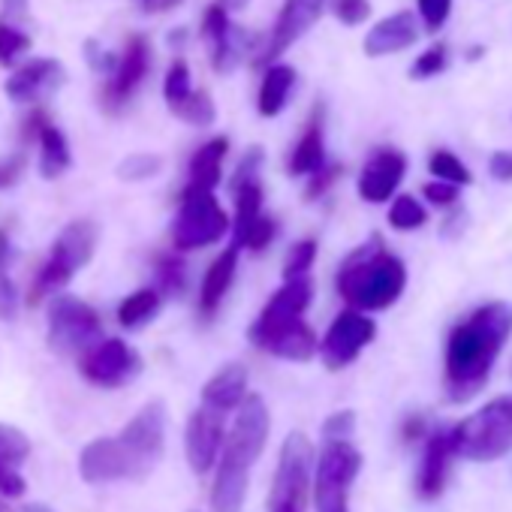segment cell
I'll return each instance as SVG.
<instances>
[{"mask_svg":"<svg viewBox=\"0 0 512 512\" xmlns=\"http://www.w3.org/2000/svg\"><path fill=\"white\" fill-rule=\"evenodd\" d=\"M512 335V305L488 302L470 311L446 338L443 386L452 404H464L488 383L497 356Z\"/></svg>","mask_w":512,"mask_h":512,"instance_id":"1","label":"cell"},{"mask_svg":"<svg viewBox=\"0 0 512 512\" xmlns=\"http://www.w3.org/2000/svg\"><path fill=\"white\" fill-rule=\"evenodd\" d=\"M314 299V281L296 278L284 281V287L266 302L260 317L253 320L247 338L256 350L272 353L290 362H311L320 353L317 332L305 323V311Z\"/></svg>","mask_w":512,"mask_h":512,"instance_id":"2","label":"cell"},{"mask_svg":"<svg viewBox=\"0 0 512 512\" xmlns=\"http://www.w3.org/2000/svg\"><path fill=\"white\" fill-rule=\"evenodd\" d=\"M335 287L353 311H386L401 299L407 287V269L395 253L386 250L383 235L374 232L353 253H347V260L338 266Z\"/></svg>","mask_w":512,"mask_h":512,"instance_id":"3","label":"cell"},{"mask_svg":"<svg viewBox=\"0 0 512 512\" xmlns=\"http://www.w3.org/2000/svg\"><path fill=\"white\" fill-rule=\"evenodd\" d=\"M100 244V226L94 220H73L67 223L49 250V260L43 263L37 284H34V302L43 296H61L67 290V284L79 275V269H85Z\"/></svg>","mask_w":512,"mask_h":512,"instance_id":"4","label":"cell"},{"mask_svg":"<svg viewBox=\"0 0 512 512\" xmlns=\"http://www.w3.org/2000/svg\"><path fill=\"white\" fill-rule=\"evenodd\" d=\"M455 455L464 461H497L512 449V395L491 398L482 410L452 425Z\"/></svg>","mask_w":512,"mask_h":512,"instance_id":"5","label":"cell"},{"mask_svg":"<svg viewBox=\"0 0 512 512\" xmlns=\"http://www.w3.org/2000/svg\"><path fill=\"white\" fill-rule=\"evenodd\" d=\"M314 467L317 452L308 434L293 431L281 443L278 470L272 479V491L266 500L269 512H308V500L314 494Z\"/></svg>","mask_w":512,"mask_h":512,"instance_id":"6","label":"cell"},{"mask_svg":"<svg viewBox=\"0 0 512 512\" xmlns=\"http://www.w3.org/2000/svg\"><path fill=\"white\" fill-rule=\"evenodd\" d=\"M46 341L55 356L82 359L88 350H94L103 341V323L88 302H82L70 293H61L49 302Z\"/></svg>","mask_w":512,"mask_h":512,"instance_id":"7","label":"cell"},{"mask_svg":"<svg viewBox=\"0 0 512 512\" xmlns=\"http://www.w3.org/2000/svg\"><path fill=\"white\" fill-rule=\"evenodd\" d=\"M362 470V452L353 443H323L314 467V509L350 512V491Z\"/></svg>","mask_w":512,"mask_h":512,"instance_id":"8","label":"cell"},{"mask_svg":"<svg viewBox=\"0 0 512 512\" xmlns=\"http://www.w3.org/2000/svg\"><path fill=\"white\" fill-rule=\"evenodd\" d=\"M232 220L208 190H184L178 214L172 220V244L175 250H199L217 244L229 232Z\"/></svg>","mask_w":512,"mask_h":512,"instance_id":"9","label":"cell"},{"mask_svg":"<svg viewBox=\"0 0 512 512\" xmlns=\"http://www.w3.org/2000/svg\"><path fill=\"white\" fill-rule=\"evenodd\" d=\"M269 431H272V416H269L266 401L260 395H247L244 404L235 410V419L229 425L220 461L250 473L253 464L260 461V455L266 452Z\"/></svg>","mask_w":512,"mask_h":512,"instance_id":"10","label":"cell"},{"mask_svg":"<svg viewBox=\"0 0 512 512\" xmlns=\"http://www.w3.org/2000/svg\"><path fill=\"white\" fill-rule=\"evenodd\" d=\"M377 335V323L362 314V311H341L332 326L326 329V335L320 338V359L329 371H341L347 365H353L359 359V353L374 341Z\"/></svg>","mask_w":512,"mask_h":512,"instance_id":"11","label":"cell"},{"mask_svg":"<svg viewBox=\"0 0 512 512\" xmlns=\"http://www.w3.org/2000/svg\"><path fill=\"white\" fill-rule=\"evenodd\" d=\"M118 440L124 443V449L130 452L139 476L145 479L157 461L163 458L166 449V404L163 401H148L118 434Z\"/></svg>","mask_w":512,"mask_h":512,"instance_id":"12","label":"cell"},{"mask_svg":"<svg viewBox=\"0 0 512 512\" xmlns=\"http://www.w3.org/2000/svg\"><path fill=\"white\" fill-rule=\"evenodd\" d=\"M142 371L139 353L121 338H103L79 359V374L100 389H121Z\"/></svg>","mask_w":512,"mask_h":512,"instance_id":"13","label":"cell"},{"mask_svg":"<svg viewBox=\"0 0 512 512\" xmlns=\"http://www.w3.org/2000/svg\"><path fill=\"white\" fill-rule=\"evenodd\" d=\"M226 416L199 404L184 428V452H187V464L196 476L208 473L217 467V458L223 455L226 446Z\"/></svg>","mask_w":512,"mask_h":512,"instance_id":"14","label":"cell"},{"mask_svg":"<svg viewBox=\"0 0 512 512\" xmlns=\"http://www.w3.org/2000/svg\"><path fill=\"white\" fill-rule=\"evenodd\" d=\"M79 476L88 485H109V482H139V470L118 437H97L79 455Z\"/></svg>","mask_w":512,"mask_h":512,"instance_id":"15","label":"cell"},{"mask_svg":"<svg viewBox=\"0 0 512 512\" xmlns=\"http://www.w3.org/2000/svg\"><path fill=\"white\" fill-rule=\"evenodd\" d=\"M202 37L211 52V64L217 73H232L250 46V34L229 22V13L220 4H211L202 19Z\"/></svg>","mask_w":512,"mask_h":512,"instance_id":"16","label":"cell"},{"mask_svg":"<svg viewBox=\"0 0 512 512\" xmlns=\"http://www.w3.org/2000/svg\"><path fill=\"white\" fill-rule=\"evenodd\" d=\"M320 13H323V0H287L281 16H278V25L269 34L260 58H256V64H260V67L275 64L296 40H302L314 28Z\"/></svg>","mask_w":512,"mask_h":512,"instance_id":"17","label":"cell"},{"mask_svg":"<svg viewBox=\"0 0 512 512\" xmlns=\"http://www.w3.org/2000/svg\"><path fill=\"white\" fill-rule=\"evenodd\" d=\"M64 79H67V73L55 58H37V61L22 64L7 79V97L22 106L43 103L64 85Z\"/></svg>","mask_w":512,"mask_h":512,"instance_id":"18","label":"cell"},{"mask_svg":"<svg viewBox=\"0 0 512 512\" xmlns=\"http://www.w3.org/2000/svg\"><path fill=\"white\" fill-rule=\"evenodd\" d=\"M148 67H151L148 40H145V37H130V43H127L124 55L118 58V67H115V73H112L106 91H103L106 109H112V112L121 109V106L133 97V91L142 85V79L148 76Z\"/></svg>","mask_w":512,"mask_h":512,"instance_id":"19","label":"cell"},{"mask_svg":"<svg viewBox=\"0 0 512 512\" xmlns=\"http://www.w3.org/2000/svg\"><path fill=\"white\" fill-rule=\"evenodd\" d=\"M407 172V157L395 148H380L371 154V160L362 166L359 175V196L365 202H389V196H395L398 184L404 181Z\"/></svg>","mask_w":512,"mask_h":512,"instance_id":"20","label":"cell"},{"mask_svg":"<svg viewBox=\"0 0 512 512\" xmlns=\"http://www.w3.org/2000/svg\"><path fill=\"white\" fill-rule=\"evenodd\" d=\"M455 458L458 455L452 446V428H437L434 434H428L422 464H419V476H416V494L422 500H434L443 494L446 476H449V467Z\"/></svg>","mask_w":512,"mask_h":512,"instance_id":"21","label":"cell"},{"mask_svg":"<svg viewBox=\"0 0 512 512\" xmlns=\"http://www.w3.org/2000/svg\"><path fill=\"white\" fill-rule=\"evenodd\" d=\"M31 458V437L16 428L0 422V497H22L28 491L25 476L19 467Z\"/></svg>","mask_w":512,"mask_h":512,"instance_id":"22","label":"cell"},{"mask_svg":"<svg viewBox=\"0 0 512 512\" xmlns=\"http://www.w3.org/2000/svg\"><path fill=\"white\" fill-rule=\"evenodd\" d=\"M419 37V28H416V19L413 13L401 10L383 22H377L368 37H365V55L368 58H386V55H398L404 49H410Z\"/></svg>","mask_w":512,"mask_h":512,"instance_id":"23","label":"cell"},{"mask_svg":"<svg viewBox=\"0 0 512 512\" xmlns=\"http://www.w3.org/2000/svg\"><path fill=\"white\" fill-rule=\"evenodd\" d=\"M323 130H326V109L320 103V106H314L305 133H302L299 145L293 148V154L287 160L290 175H314V172H320L326 166V136H323Z\"/></svg>","mask_w":512,"mask_h":512,"instance_id":"24","label":"cell"},{"mask_svg":"<svg viewBox=\"0 0 512 512\" xmlns=\"http://www.w3.org/2000/svg\"><path fill=\"white\" fill-rule=\"evenodd\" d=\"M247 398V368L238 362L223 365L205 386H202V404L217 413H232Z\"/></svg>","mask_w":512,"mask_h":512,"instance_id":"25","label":"cell"},{"mask_svg":"<svg viewBox=\"0 0 512 512\" xmlns=\"http://www.w3.org/2000/svg\"><path fill=\"white\" fill-rule=\"evenodd\" d=\"M235 269H238V247H226L208 266V272L202 278V290H199V311L205 320L214 317V311L226 299V293L235 281Z\"/></svg>","mask_w":512,"mask_h":512,"instance_id":"26","label":"cell"},{"mask_svg":"<svg viewBox=\"0 0 512 512\" xmlns=\"http://www.w3.org/2000/svg\"><path fill=\"white\" fill-rule=\"evenodd\" d=\"M226 151H229L226 136H214L202 148H196V154L190 157V166H187V187L184 190H208V193H214V187L220 184Z\"/></svg>","mask_w":512,"mask_h":512,"instance_id":"27","label":"cell"},{"mask_svg":"<svg viewBox=\"0 0 512 512\" xmlns=\"http://www.w3.org/2000/svg\"><path fill=\"white\" fill-rule=\"evenodd\" d=\"M247 485H250L247 470H238V467H229L220 461L217 473H214V485H211V509L214 512H241Z\"/></svg>","mask_w":512,"mask_h":512,"instance_id":"28","label":"cell"},{"mask_svg":"<svg viewBox=\"0 0 512 512\" xmlns=\"http://www.w3.org/2000/svg\"><path fill=\"white\" fill-rule=\"evenodd\" d=\"M293 85H296V70L287 67V64H275L266 70L263 76V85H260V97H256V109H260L263 118H275L284 112L290 94H293Z\"/></svg>","mask_w":512,"mask_h":512,"instance_id":"29","label":"cell"},{"mask_svg":"<svg viewBox=\"0 0 512 512\" xmlns=\"http://www.w3.org/2000/svg\"><path fill=\"white\" fill-rule=\"evenodd\" d=\"M37 136H40V175L49 178V181H55L73 163L70 142H67V136L55 124H46V121L40 124V133Z\"/></svg>","mask_w":512,"mask_h":512,"instance_id":"30","label":"cell"},{"mask_svg":"<svg viewBox=\"0 0 512 512\" xmlns=\"http://www.w3.org/2000/svg\"><path fill=\"white\" fill-rule=\"evenodd\" d=\"M160 305H163V296H160L154 287L136 290V293H130V296L118 305V323H121L124 329L136 332V329L148 326V323L157 317Z\"/></svg>","mask_w":512,"mask_h":512,"instance_id":"31","label":"cell"},{"mask_svg":"<svg viewBox=\"0 0 512 512\" xmlns=\"http://www.w3.org/2000/svg\"><path fill=\"white\" fill-rule=\"evenodd\" d=\"M428 220V211L422 208V202L410 193L404 196H395L392 208H389V226L398 229V232H413L419 226H425Z\"/></svg>","mask_w":512,"mask_h":512,"instance_id":"32","label":"cell"},{"mask_svg":"<svg viewBox=\"0 0 512 512\" xmlns=\"http://www.w3.org/2000/svg\"><path fill=\"white\" fill-rule=\"evenodd\" d=\"M428 172L434 175V181H446V184H455V187H467L473 181L470 169L452 151H434L428 157Z\"/></svg>","mask_w":512,"mask_h":512,"instance_id":"33","label":"cell"},{"mask_svg":"<svg viewBox=\"0 0 512 512\" xmlns=\"http://www.w3.org/2000/svg\"><path fill=\"white\" fill-rule=\"evenodd\" d=\"M275 235H278V223L269 214H263V217H256L247 229H241L238 235H232V247H238V250L247 247L253 253H260V250H266L272 244Z\"/></svg>","mask_w":512,"mask_h":512,"instance_id":"34","label":"cell"},{"mask_svg":"<svg viewBox=\"0 0 512 512\" xmlns=\"http://www.w3.org/2000/svg\"><path fill=\"white\" fill-rule=\"evenodd\" d=\"M193 94V82H190V70L184 61H175L166 73V82H163V97H166V106L169 112L181 109Z\"/></svg>","mask_w":512,"mask_h":512,"instance_id":"35","label":"cell"},{"mask_svg":"<svg viewBox=\"0 0 512 512\" xmlns=\"http://www.w3.org/2000/svg\"><path fill=\"white\" fill-rule=\"evenodd\" d=\"M314 260H317V241H314V238L296 241V244L287 250V260H284V281L308 278Z\"/></svg>","mask_w":512,"mask_h":512,"instance_id":"36","label":"cell"},{"mask_svg":"<svg viewBox=\"0 0 512 512\" xmlns=\"http://www.w3.org/2000/svg\"><path fill=\"white\" fill-rule=\"evenodd\" d=\"M187 284V275H184V263L178 256L166 253L157 260V293L160 296H178Z\"/></svg>","mask_w":512,"mask_h":512,"instance_id":"37","label":"cell"},{"mask_svg":"<svg viewBox=\"0 0 512 512\" xmlns=\"http://www.w3.org/2000/svg\"><path fill=\"white\" fill-rule=\"evenodd\" d=\"M172 115L181 118V121H187V124H193V127H208V124H214L217 109H214V100L205 91H193L190 100L181 109H175Z\"/></svg>","mask_w":512,"mask_h":512,"instance_id":"38","label":"cell"},{"mask_svg":"<svg viewBox=\"0 0 512 512\" xmlns=\"http://www.w3.org/2000/svg\"><path fill=\"white\" fill-rule=\"evenodd\" d=\"M163 169V160L157 154H130L118 163L121 181H148Z\"/></svg>","mask_w":512,"mask_h":512,"instance_id":"39","label":"cell"},{"mask_svg":"<svg viewBox=\"0 0 512 512\" xmlns=\"http://www.w3.org/2000/svg\"><path fill=\"white\" fill-rule=\"evenodd\" d=\"M446 64H449V49L443 46V43H434L431 49H425L416 61H413V67H410V79H416V82H422V79H434L437 73H443L446 70Z\"/></svg>","mask_w":512,"mask_h":512,"instance_id":"40","label":"cell"},{"mask_svg":"<svg viewBox=\"0 0 512 512\" xmlns=\"http://www.w3.org/2000/svg\"><path fill=\"white\" fill-rule=\"evenodd\" d=\"M28 49H31V40H28V34L19 25L0 22V61L16 64Z\"/></svg>","mask_w":512,"mask_h":512,"instance_id":"41","label":"cell"},{"mask_svg":"<svg viewBox=\"0 0 512 512\" xmlns=\"http://www.w3.org/2000/svg\"><path fill=\"white\" fill-rule=\"evenodd\" d=\"M356 434V413L353 410H338L323 422V440L326 443H350Z\"/></svg>","mask_w":512,"mask_h":512,"instance_id":"42","label":"cell"},{"mask_svg":"<svg viewBox=\"0 0 512 512\" xmlns=\"http://www.w3.org/2000/svg\"><path fill=\"white\" fill-rule=\"evenodd\" d=\"M332 13L338 16L341 25L356 28L371 16V4L368 0H332Z\"/></svg>","mask_w":512,"mask_h":512,"instance_id":"43","label":"cell"},{"mask_svg":"<svg viewBox=\"0 0 512 512\" xmlns=\"http://www.w3.org/2000/svg\"><path fill=\"white\" fill-rule=\"evenodd\" d=\"M452 13V0H419V16L428 28V34H437Z\"/></svg>","mask_w":512,"mask_h":512,"instance_id":"44","label":"cell"},{"mask_svg":"<svg viewBox=\"0 0 512 512\" xmlns=\"http://www.w3.org/2000/svg\"><path fill=\"white\" fill-rule=\"evenodd\" d=\"M341 175H344V166H341V163H326L320 172L311 175V181H308V187H305V199H308V202L320 199Z\"/></svg>","mask_w":512,"mask_h":512,"instance_id":"45","label":"cell"},{"mask_svg":"<svg viewBox=\"0 0 512 512\" xmlns=\"http://www.w3.org/2000/svg\"><path fill=\"white\" fill-rule=\"evenodd\" d=\"M422 196H425L431 205H437V208H452V205L458 202V196H461V187L446 184V181H428V184L422 187Z\"/></svg>","mask_w":512,"mask_h":512,"instance_id":"46","label":"cell"},{"mask_svg":"<svg viewBox=\"0 0 512 512\" xmlns=\"http://www.w3.org/2000/svg\"><path fill=\"white\" fill-rule=\"evenodd\" d=\"M260 169H263V148H260V145H253V148L241 157V163H238V169H235V175H232V187H235V184H244V181H253V178H260Z\"/></svg>","mask_w":512,"mask_h":512,"instance_id":"47","label":"cell"},{"mask_svg":"<svg viewBox=\"0 0 512 512\" xmlns=\"http://www.w3.org/2000/svg\"><path fill=\"white\" fill-rule=\"evenodd\" d=\"M16 311H19V290H16V284L10 281L7 272H0V320H4V323L13 320Z\"/></svg>","mask_w":512,"mask_h":512,"instance_id":"48","label":"cell"},{"mask_svg":"<svg viewBox=\"0 0 512 512\" xmlns=\"http://www.w3.org/2000/svg\"><path fill=\"white\" fill-rule=\"evenodd\" d=\"M488 172L494 181H512V151H494L488 160Z\"/></svg>","mask_w":512,"mask_h":512,"instance_id":"49","label":"cell"},{"mask_svg":"<svg viewBox=\"0 0 512 512\" xmlns=\"http://www.w3.org/2000/svg\"><path fill=\"white\" fill-rule=\"evenodd\" d=\"M22 169H25V157H22V154L0 163V187L16 184V181H19V175H22Z\"/></svg>","mask_w":512,"mask_h":512,"instance_id":"50","label":"cell"},{"mask_svg":"<svg viewBox=\"0 0 512 512\" xmlns=\"http://www.w3.org/2000/svg\"><path fill=\"white\" fill-rule=\"evenodd\" d=\"M0 10H4V19H16V22H25L31 7H28V0H4L0 4Z\"/></svg>","mask_w":512,"mask_h":512,"instance_id":"51","label":"cell"},{"mask_svg":"<svg viewBox=\"0 0 512 512\" xmlns=\"http://www.w3.org/2000/svg\"><path fill=\"white\" fill-rule=\"evenodd\" d=\"M422 434H425V419L416 413L404 422V440H419Z\"/></svg>","mask_w":512,"mask_h":512,"instance_id":"52","label":"cell"},{"mask_svg":"<svg viewBox=\"0 0 512 512\" xmlns=\"http://www.w3.org/2000/svg\"><path fill=\"white\" fill-rule=\"evenodd\" d=\"M10 238H7V232L0 229V272H7L10 269Z\"/></svg>","mask_w":512,"mask_h":512,"instance_id":"53","label":"cell"},{"mask_svg":"<svg viewBox=\"0 0 512 512\" xmlns=\"http://www.w3.org/2000/svg\"><path fill=\"white\" fill-rule=\"evenodd\" d=\"M217 4H220L226 13H238V10H244V7L250 4V0H217Z\"/></svg>","mask_w":512,"mask_h":512,"instance_id":"54","label":"cell"},{"mask_svg":"<svg viewBox=\"0 0 512 512\" xmlns=\"http://www.w3.org/2000/svg\"><path fill=\"white\" fill-rule=\"evenodd\" d=\"M178 0H145V7L148 10H169V7H175Z\"/></svg>","mask_w":512,"mask_h":512,"instance_id":"55","label":"cell"},{"mask_svg":"<svg viewBox=\"0 0 512 512\" xmlns=\"http://www.w3.org/2000/svg\"><path fill=\"white\" fill-rule=\"evenodd\" d=\"M0 512H13V506L7 503V497H0Z\"/></svg>","mask_w":512,"mask_h":512,"instance_id":"56","label":"cell"}]
</instances>
